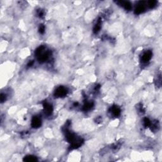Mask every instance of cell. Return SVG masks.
<instances>
[{
    "instance_id": "1",
    "label": "cell",
    "mask_w": 162,
    "mask_h": 162,
    "mask_svg": "<svg viewBox=\"0 0 162 162\" xmlns=\"http://www.w3.org/2000/svg\"><path fill=\"white\" fill-rule=\"evenodd\" d=\"M67 93L68 91L65 87H63V86H60L55 90L54 96L56 98H63V97L65 96Z\"/></svg>"
},
{
    "instance_id": "2",
    "label": "cell",
    "mask_w": 162,
    "mask_h": 162,
    "mask_svg": "<svg viewBox=\"0 0 162 162\" xmlns=\"http://www.w3.org/2000/svg\"><path fill=\"white\" fill-rule=\"evenodd\" d=\"M49 56V51H46V52H43L39 55L38 56V60L40 63H43L46 62Z\"/></svg>"
},
{
    "instance_id": "3",
    "label": "cell",
    "mask_w": 162,
    "mask_h": 162,
    "mask_svg": "<svg viewBox=\"0 0 162 162\" xmlns=\"http://www.w3.org/2000/svg\"><path fill=\"white\" fill-rule=\"evenodd\" d=\"M145 3L144 1H140L139 3V5L134 10V13L135 14H137V15H139V14H141V13H143L145 10V7H144V4Z\"/></svg>"
},
{
    "instance_id": "4",
    "label": "cell",
    "mask_w": 162,
    "mask_h": 162,
    "mask_svg": "<svg viewBox=\"0 0 162 162\" xmlns=\"http://www.w3.org/2000/svg\"><path fill=\"white\" fill-rule=\"evenodd\" d=\"M43 108H44V112L46 115H49L52 113L53 108L52 105H50L49 103H47V102H44L43 103Z\"/></svg>"
},
{
    "instance_id": "5",
    "label": "cell",
    "mask_w": 162,
    "mask_h": 162,
    "mask_svg": "<svg viewBox=\"0 0 162 162\" xmlns=\"http://www.w3.org/2000/svg\"><path fill=\"white\" fill-rule=\"evenodd\" d=\"M31 125L33 128H39L41 125V120L38 116H34L32 119Z\"/></svg>"
},
{
    "instance_id": "6",
    "label": "cell",
    "mask_w": 162,
    "mask_h": 162,
    "mask_svg": "<svg viewBox=\"0 0 162 162\" xmlns=\"http://www.w3.org/2000/svg\"><path fill=\"white\" fill-rule=\"evenodd\" d=\"M152 56V52L151 51H147L145 52L142 56L141 58V62L143 63H147L148 62L151 58Z\"/></svg>"
},
{
    "instance_id": "7",
    "label": "cell",
    "mask_w": 162,
    "mask_h": 162,
    "mask_svg": "<svg viewBox=\"0 0 162 162\" xmlns=\"http://www.w3.org/2000/svg\"><path fill=\"white\" fill-rule=\"evenodd\" d=\"M116 3H118L120 6L123 7L126 10H131L132 9V5L129 1H116Z\"/></svg>"
},
{
    "instance_id": "8",
    "label": "cell",
    "mask_w": 162,
    "mask_h": 162,
    "mask_svg": "<svg viewBox=\"0 0 162 162\" xmlns=\"http://www.w3.org/2000/svg\"><path fill=\"white\" fill-rule=\"evenodd\" d=\"M111 113L115 116H119L120 114V110L118 107H117L116 106H113L111 108Z\"/></svg>"
},
{
    "instance_id": "9",
    "label": "cell",
    "mask_w": 162,
    "mask_h": 162,
    "mask_svg": "<svg viewBox=\"0 0 162 162\" xmlns=\"http://www.w3.org/2000/svg\"><path fill=\"white\" fill-rule=\"evenodd\" d=\"M23 161L27 162H34L38 161V158L36 156H34L28 155L25 156L24 158H23Z\"/></svg>"
},
{
    "instance_id": "10",
    "label": "cell",
    "mask_w": 162,
    "mask_h": 162,
    "mask_svg": "<svg viewBox=\"0 0 162 162\" xmlns=\"http://www.w3.org/2000/svg\"><path fill=\"white\" fill-rule=\"evenodd\" d=\"M101 22L100 21V20H99L97 22V23L95 25L93 29V32L94 34H97L100 31V29H101Z\"/></svg>"
},
{
    "instance_id": "11",
    "label": "cell",
    "mask_w": 162,
    "mask_h": 162,
    "mask_svg": "<svg viewBox=\"0 0 162 162\" xmlns=\"http://www.w3.org/2000/svg\"><path fill=\"white\" fill-rule=\"evenodd\" d=\"M44 49H45L44 46H39V47H38V48H37L36 51H35V54L38 56L40 54H41V53L43 52V51H44Z\"/></svg>"
},
{
    "instance_id": "12",
    "label": "cell",
    "mask_w": 162,
    "mask_h": 162,
    "mask_svg": "<svg viewBox=\"0 0 162 162\" xmlns=\"http://www.w3.org/2000/svg\"><path fill=\"white\" fill-rule=\"evenodd\" d=\"M93 106V103H90V102H88V103H85V105H84L83 110H84V111H87V110H89L90 109H91Z\"/></svg>"
},
{
    "instance_id": "13",
    "label": "cell",
    "mask_w": 162,
    "mask_h": 162,
    "mask_svg": "<svg viewBox=\"0 0 162 162\" xmlns=\"http://www.w3.org/2000/svg\"><path fill=\"white\" fill-rule=\"evenodd\" d=\"M156 3L157 2L154 0H151V1H149L147 2V6L149 7V8H153L156 5Z\"/></svg>"
},
{
    "instance_id": "14",
    "label": "cell",
    "mask_w": 162,
    "mask_h": 162,
    "mask_svg": "<svg viewBox=\"0 0 162 162\" xmlns=\"http://www.w3.org/2000/svg\"><path fill=\"white\" fill-rule=\"evenodd\" d=\"M151 121L149 120V118H144V125L145 127H148L151 125Z\"/></svg>"
},
{
    "instance_id": "15",
    "label": "cell",
    "mask_w": 162,
    "mask_h": 162,
    "mask_svg": "<svg viewBox=\"0 0 162 162\" xmlns=\"http://www.w3.org/2000/svg\"><path fill=\"white\" fill-rule=\"evenodd\" d=\"M39 32L41 33V34H44V31H45V27H44V25H43V24L40 25L39 29Z\"/></svg>"
},
{
    "instance_id": "16",
    "label": "cell",
    "mask_w": 162,
    "mask_h": 162,
    "mask_svg": "<svg viewBox=\"0 0 162 162\" xmlns=\"http://www.w3.org/2000/svg\"><path fill=\"white\" fill-rule=\"evenodd\" d=\"M0 100H1V103H3L4 101H5V100H6V95L4 94H1V96H0Z\"/></svg>"
},
{
    "instance_id": "17",
    "label": "cell",
    "mask_w": 162,
    "mask_h": 162,
    "mask_svg": "<svg viewBox=\"0 0 162 162\" xmlns=\"http://www.w3.org/2000/svg\"><path fill=\"white\" fill-rule=\"evenodd\" d=\"M33 63H34V61H31V62H29V63H28L27 66L28 67H31V66L33 65Z\"/></svg>"
},
{
    "instance_id": "18",
    "label": "cell",
    "mask_w": 162,
    "mask_h": 162,
    "mask_svg": "<svg viewBox=\"0 0 162 162\" xmlns=\"http://www.w3.org/2000/svg\"><path fill=\"white\" fill-rule=\"evenodd\" d=\"M38 15L39 16H42L43 15V12L41 10H40V11L39 12V13H38Z\"/></svg>"
}]
</instances>
